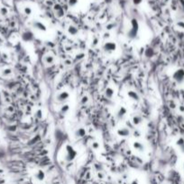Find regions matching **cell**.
Instances as JSON below:
<instances>
[{"instance_id":"6da1fadb","label":"cell","mask_w":184,"mask_h":184,"mask_svg":"<svg viewBox=\"0 0 184 184\" xmlns=\"http://www.w3.org/2000/svg\"><path fill=\"white\" fill-rule=\"evenodd\" d=\"M138 31H139V23L138 21L134 18V19L131 20V29L129 30V32L127 33V36L128 38L133 40L134 39L138 34Z\"/></svg>"},{"instance_id":"7a4b0ae2","label":"cell","mask_w":184,"mask_h":184,"mask_svg":"<svg viewBox=\"0 0 184 184\" xmlns=\"http://www.w3.org/2000/svg\"><path fill=\"white\" fill-rule=\"evenodd\" d=\"M77 156V151L73 148V147L70 145H66V155H65V160L67 162H71L73 161Z\"/></svg>"},{"instance_id":"3957f363","label":"cell","mask_w":184,"mask_h":184,"mask_svg":"<svg viewBox=\"0 0 184 184\" xmlns=\"http://www.w3.org/2000/svg\"><path fill=\"white\" fill-rule=\"evenodd\" d=\"M173 78L174 81H176L178 84H181L184 82V69L183 68H179L177 69L173 75Z\"/></svg>"},{"instance_id":"277c9868","label":"cell","mask_w":184,"mask_h":184,"mask_svg":"<svg viewBox=\"0 0 184 184\" xmlns=\"http://www.w3.org/2000/svg\"><path fill=\"white\" fill-rule=\"evenodd\" d=\"M103 50L107 53H112L116 50V44L113 41H107L103 45Z\"/></svg>"},{"instance_id":"5b68a950","label":"cell","mask_w":184,"mask_h":184,"mask_svg":"<svg viewBox=\"0 0 184 184\" xmlns=\"http://www.w3.org/2000/svg\"><path fill=\"white\" fill-rule=\"evenodd\" d=\"M34 33L32 32H30V31H26V32H24L22 34V40L26 42H30L34 41Z\"/></svg>"},{"instance_id":"8992f818","label":"cell","mask_w":184,"mask_h":184,"mask_svg":"<svg viewBox=\"0 0 184 184\" xmlns=\"http://www.w3.org/2000/svg\"><path fill=\"white\" fill-rule=\"evenodd\" d=\"M33 26H34V29L38 30V31H41V32H46V31H47L46 25L44 23H42L40 21H34L33 23Z\"/></svg>"},{"instance_id":"52a82bcc","label":"cell","mask_w":184,"mask_h":184,"mask_svg":"<svg viewBox=\"0 0 184 184\" xmlns=\"http://www.w3.org/2000/svg\"><path fill=\"white\" fill-rule=\"evenodd\" d=\"M53 10H54V13H55V15H56L58 18H61L63 15H64V10L62 8L60 5L57 4L54 5L53 7Z\"/></svg>"},{"instance_id":"ba28073f","label":"cell","mask_w":184,"mask_h":184,"mask_svg":"<svg viewBox=\"0 0 184 184\" xmlns=\"http://www.w3.org/2000/svg\"><path fill=\"white\" fill-rule=\"evenodd\" d=\"M69 96H70V94H69L68 92L63 91V92H61V93H60V94L57 95L56 99H57V101H58L59 102H65L67 99H68Z\"/></svg>"},{"instance_id":"9c48e42d","label":"cell","mask_w":184,"mask_h":184,"mask_svg":"<svg viewBox=\"0 0 184 184\" xmlns=\"http://www.w3.org/2000/svg\"><path fill=\"white\" fill-rule=\"evenodd\" d=\"M118 135L122 138H126L130 136V130L126 128H122L118 130Z\"/></svg>"},{"instance_id":"30bf717a","label":"cell","mask_w":184,"mask_h":184,"mask_svg":"<svg viewBox=\"0 0 184 184\" xmlns=\"http://www.w3.org/2000/svg\"><path fill=\"white\" fill-rule=\"evenodd\" d=\"M34 178L39 181H42L45 179V173L42 170H38L34 174Z\"/></svg>"},{"instance_id":"8fae6325","label":"cell","mask_w":184,"mask_h":184,"mask_svg":"<svg viewBox=\"0 0 184 184\" xmlns=\"http://www.w3.org/2000/svg\"><path fill=\"white\" fill-rule=\"evenodd\" d=\"M126 109L125 107H121L118 110V113H116V118L118 120H122L126 116Z\"/></svg>"},{"instance_id":"7c38bea8","label":"cell","mask_w":184,"mask_h":184,"mask_svg":"<svg viewBox=\"0 0 184 184\" xmlns=\"http://www.w3.org/2000/svg\"><path fill=\"white\" fill-rule=\"evenodd\" d=\"M127 95H128V97L131 98V99L134 101H139L140 100V97H139L138 94L134 91H128Z\"/></svg>"},{"instance_id":"4fadbf2b","label":"cell","mask_w":184,"mask_h":184,"mask_svg":"<svg viewBox=\"0 0 184 184\" xmlns=\"http://www.w3.org/2000/svg\"><path fill=\"white\" fill-rule=\"evenodd\" d=\"M133 146L134 148L139 151V152H144V145L141 143V142H138V141H136V142H134L133 144Z\"/></svg>"},{"instance_id":"5bb4252c","label":"cell","mask_w":184,"mask_h":184,"mask_svg":"<svg viewBox=\"0 0 184 184\" xmlns=\"http://www.w3.org/2000/svg\"><path fill=\"white\" fill-rule=\"evenodd\" d=\"M75 136H76V138H79L85 137V136H86V130H85V128H78V130H76V132H75Z\"/></svg>"},{"instance_id":"9a60e30c","label":"cell","mask_w":184,"mask_h":184,"mask_svg":"<svg viewBox=\"0 0 184 184\" xmlns=\"http://www.w3.org/2000/svg\"><path fill=\"white\" fill-rule=\"evenodd\" d=\"M68 33H69L71 35H72V36H75V35L78 34L79 31H78V28L75 27L74 25H70L69 28H68Z\"/></svg>"},{"instance_id":"2e32d148","label":"cell","mask_w":184,"mask_h":184,"mask_svg":"<svg viewBox=\"0 0 184 184\" xmlns=\"http://www.w3.org/2000/svg\"><path fill=\"white\" fill-rule=\"evenodd\" d=\"M114 94H115L114 90L112 88H110V87L107 88L106 91H105V95H106L107 98H108V99H111V98L114 96Z\"/></svg>"},{"instance_id":"e0dca14e","label":"cell","mask_w":184,"mask_h":184,"mask_svg":"<svg viewBox=\"0 0 184 184\" xmlns=\"http://www.w3.org/2000/svg\"><path fill=\"white\" fill-rule=\"evenodd\" d=\"M153 55H154V51H153V48H146L145 51H144V56H145L146 58H152Z\"/></svg>"},{"instance_id":"ac0fdd59","label":"cell","mask_w":184,"mask_h":184,"mask_svg":"<svg viewBox=\"0 0 184 184\" xmlns=\"http://www.w3.org/2000/svg\"><path fill=\"white\" fill-rule=\"evenodd\" d=\"M143 122V119L140 117V116H134L133 118V124L134 126H137L139 124H141Z\"/></svg>"},{"instance_id":"d6986e66","label":"cell","mask_w":184,"mask_h":184,"mask_svg":"<svg viewBox=\"0 0 184 184\" xmlns=\"http://www.w3.org/2000/svg\"><path fill=\"white\" fill-rule=\"evenodd\" d=\"M177 145L180 147V149H181V151L182 152V153H184V138H179L177 140Z\"/></svg>"},{"instance_id":"ffe728a7","label":"cell","mask_w":184,"mask_h":184,"mask_svg":"<svg viewBox=\"0 0 184 184\" xmlns=\"http://www.w3.org/2000/svg\"><path fill=\"white\" fill-rule=\"evenodd\" d=\"M44 61L47 64H52L53 61H54V58L52 56H51V55H47V56L44 58Z\"/></svg>"},{"instance_id":"44dd1931","label":"cell","mask_w":184,"mask_h":184,"mask_svg":"<svg viewBox=\"0 0 184 184\" xmlns=\"http://www.w3.org/2000/svg\"><path fill=\"white\" fill-rule=\"evenodd\" d=\"M24 13L26 14V15H31L33 14V9L31 8L30 7H26L24 8Z\"/></svg>"},{"instance_id":"7402d4cb","label":"cell","mask_w":184,"mask_h":184,"mask_svg":"<svg viewBox=\"0 0 184 184\" xmlns=\"http://www.w3.org/2000/svg\"><path fill=\"white\" fill-rule=\"evenodd\" d=\"M68 4H69V5L71 7H74L79 4V0H69Z\"/></svg>"},{"instance_id":"603a6c76","label":"cell","mask_w":184,"mask_h":184,"mask_svg":"<svg viewBox=\"0 0 184 184\" xmlns=\"http://www.w3.org/2000/svg\"><path fill=\"white\" fill-rule=\"evenodd\" d=\"M69 110H70V106L68 105V104H65V105H63L62 107H61L60 112H61V113H66Z\"/></svg>"},{"instance_id":"cb8c5ba5","label":"cell","mask_w":184,"mask_h":184,"mask_svg":"<svg viewBox=\"0 0 184 184\" xmlns=\"http://www.w3.org/2000/svg\"><path fill=\"white\" fill-rule=\"evenodd\" d=\"M35 116H36V118H37V119H42V110H38L37 112H36V113H35Z\"/></svg>"},{"instance_id":"d4e9b609","label":"cell","mask_w":184,"mask_h":184,"mask_svg":"<svg viewBox=\"0 0 184 184\" xmlns=\"http://www.w3.org/2000/svg\"><path fill=\"white\" fill-rule=\"evenodd\" d=\"M176 25L179 28H181V29H184V22L183 21H179L176 23Z\"/></svg>"},{"instance_id":"484cf974","label":"cell","mask_w":184,"mask_h":184,"mask_svg":"<svg viewBox=\"0 0 184 184\" xmlns=\"http://www.w3.org/2000/svg\"><path fill=\"white\" fill-rule=\"evenodd\" d=\"M92 148H94V149H99V143L93 142V143H92Z\"/></svg>"},{"instance_id":"4316f807","label":"cell","mask_w":184,"mask_h":184,"mask_svg":"<svg viewBox=\"0 0 184 184\" xmlns=\"http://www.w3.org/2000/svg\"><path fill=\"white\" fill-rule=\"evenodd\" d=\"M88 101H89V98H88L87 96H84V97L82 98V100H81V103H82V104H85V103L88 102Z\"/></svg>"},{"instance_id":"83f0119b","label":"cell","mask_w":184,"mask_h":184,"mask_svg":"<svg viewBox=\"0 0 184 184\" xmlns=\"http://www.w3.org/2000/svg\"><path fill=\"white\" fill-rule=\"evenodd\" d=\"M0 12H1V14H2L3 15H7V12H8V11H7V8L3 7V8L1 9V11H0Z\"/></svg>"},{"instance_id":"f1b7e54d","label":"cell","mask_w":184,"mask_h":184,"mask_svg":"<svg viewBox=\"0 0 184 184\" xmlns=\"http://www.w3.org/2000/svg\"><path fill=\"white\" fill-rule=\"evenodd\" d=\"M142 1L143 0H133V3L137 5H140L141 3H142Z\"/></svg>"},{"instance_id":"f546056e","label":"cell","mask_w":184,"mask_h":184,"mask_svg":"<svg viewBox=\"0 0 184 184\" xmlns=\"http://www.w3.org/2000/svg\"><path fill=\"white\" fill-rule=\"evenodd\" d=\"M134 137L139 138V137L141 136V133H140L138 130H136V131H134Z\"/></svg>"},{"instance_id":"4dcf8cb0","label":"cell","mask_w":184,"mask_h":184,"mask_svg":"<svg viewBox=\"0 0 184 184\" xmlns=\"http://www.w3.org/2000/svg\"><path fill=\"white\" fill-rule=\"evenodd\" d=\"M83 57H84V54H81V55H78L76 58L79 60V59H81V58H83Z\"/></svg>"},{"instance_id":"1f68e13d","label":"cell","mask_w":184,"mask_h":184,"mask_svg":"<svg viewBox=\"0 0 184 184\" xmlns=\"http://www.w3.org/2000/svg\"><path fill=\"white\" fill-rule=\"evenodd\" d=\"M97 41H99V40H97V39H94V41H93V44H92V46H96V45L97 44Z\"/></svg>"},{"instance_id":"d6a6232c","label":"cell","mask_w":184,"mask_h":184,"mask_svg":"<svg viewBox=\"0 0 184 184\" xmlns=\"http://www.w3.org/2000/svg\"><path fill=\"white\" fill-rule=\"evenodd\" d=\"M4 74H5V75H7V74H11V70H10V69H7V70H5Z\"/></svg>"},{"instance_id":"836d02e7","label":"cell","mask_w":184,"mask_h":184,"mask_svg":"<svg viewBox=\"0 0 184 184\" xmlns=\"http://www.w3.org/2000/svg\"><path fill=\"white\" fill-rule=\"evenodd\" d=\"M131 184H139V183H138V181H134Z\"/></svg>"},{"instance_id":"e575fe53","label":"cell","mask_w":184,"mask_h":184,"mask_svg":"<svg viewBox=\"0 0 184 184\" xmlns=\"http://www.w3.org/2000/svg\"><path fill=\"white\" fill-rule=\"evenodd\" d=\"M183 169H184V163H183Z\"/></svg>"}]
</instances>
